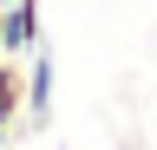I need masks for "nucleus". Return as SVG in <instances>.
Wrapping results in <instances>:
<instances>
[{
    "label": "nucleus",
    "instance_id": "nucleus-1",
    "mask_svg": "<svg viewBox=\"0 0 157 150\" xmlns=\"http://www.w3.org/2000/svg\"><path fill=\"white\" fill-rule=\"evenodd\" d=\"M20 65H26V111H20V124L46 130L52 124V46H33Z\"/></svg>",
    "mask_w": 157,
    "mask_h": 150
},
{
    "label": "nucleus",
    "instance_id": "nucleus-2",
    "mask_svg": "<svg viewBox=\"0 0 157 150\" xmlns=\"http://www.w3.org/2000/svg\"><path fill=\"white\" fill-rule=\"evenodd\" d=\"M7 33H0V59H26L33 46H46V33H39V0H7Z\"/></svg>",
    "mask_w": 157,
    "mask_h": 150
},
{
    "label": "nucleus",
    "instance_id": "nucleus-3",
    "mask_svg": "<svg viewBox=\"0 0 157 150\" xmlns=\"http://www.w3.org/2000/svg\"><path fill=\"white\" fill-rule=\"evenodd\" d=\"M20 111H26V65L0 59V144L20 130Z\"/></svg>",
    "mask_w": 157,
    "mask_h": 150
},
{
    "label": "nucleus",
    "instance_id": "nucleus-4",
    "mask_svg": "<svg viewBox=\"0 0 157 150\" xmlns=\"http://www.w3.org/2000/svg\"><path fill=\"white\" fill-rule=\"evenodd\" d=\"M0 33H7V13H0Z\"/></svg>",
    "mask_w": 157,
    "mask_h": 150
},
{
    "label": "nucleus",
    "instance_id": "nucleus-5",
    "mask_svg": "<svg viewBox=\"0 0 157 150\" xmlns=\"http://www.w3.org/2000/svg\"><path fill=\"white\" fill-rule=\"evenodd\" d=\"M0 7H7V0H0Z\"/></svg>",
    "mask_w": 157,
    "mask_h": 150
},
{
    "label": "nucleus",
    "instance_id": "nucleus-6",
    "mask_svg": "<svg viewBox=\"0 0 157 150\" xmlns=\"http://www.w3.org/2000/svg\"><path fill=\"white\" fill-rule=\"evenodd\" d=\"M0 150H7V144H0Z\"/></svg>",
    "mask_w": 157,
    "mask_h": 150
}]
</instances>
